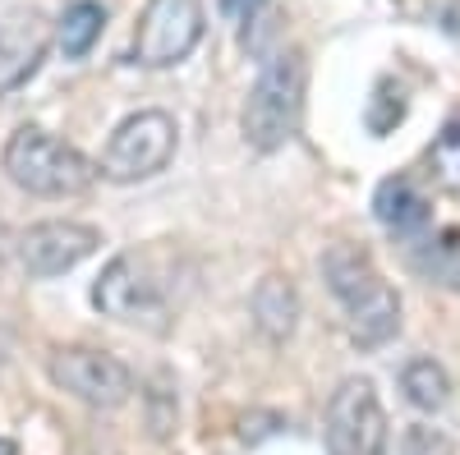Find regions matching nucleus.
<instances>
[{
	"label": "nucleus",
	"instance_id": "obj_1",
	"mask_svg": "<svg viewBox=\"0 0 460 455\" xmlns=\"http://www.w3.org/2000/svg\"><path fill=\"white\" fill-rule=\"evenodd\" d=\"M323 276L327 290L341 299V309L350 313V331L359 346H382L401 331V299L396 290L377 276L373 258L355 244H332L323 253Z\"/></svg>",
	"mask_w": 460,
	"mask_h": 455
},
{
	"label": "nucleus",
	"instance_id": "obj_2",
	"mask_svg": "<svg viewBox=\"0 0 460 455\" xmlns=\"http://www.w3.org/2000/svg\"><path fill=\"white\" fill-rule=\"evenodd\" d=\"M304 92H309V60L304 51H277L262 65L244 101V138L258 152H277L299 134Z\"/></svg>",
	"mask_w": 460,
	"mask_h": 455
},
{
	"label": "nucleus",
	"instance_id": "obj_3",
	"mask_svg": "<svg viewBox=\"0 0 460 455\" xmlns=\"http://www.w3.org/2000/svg\"><path fill=\"white\" fill-rule=\"evenodd\" d=\"M5 175L23 188V194L74 198V194H84V188H93L97 166L84 157L79 147L51 138L47 129H37V125H23L5 143Z\"/></svg>",
	"mask_w": 460,
	"mask_h": 455
},
{
	"label": "nucleus",
	"instance_id": "obj_4",
	"mask_svg": "<svg viewBox=\"0 0 460 455\" xmlns=\"http://www.w3.org/2000/svg\"><path fill=\"white\" fill-rule=\"evenodd\" d=\"M175 120L166 110H138L129 116L120 129L111 134L106 152H102V166L97 175L115 179V184H138V179H152L157 171L171 166L175 157Z\"/></svg>",
	"mask_w": 460,
	"mask_h": 455
},
{
	"label": "nucleus",
	"instance_id": "obj_5",
	"mask_svg": "<svg viewBox=\"0 0 460 455\" xmlns=\"http://www.w3.org/2000/svg\"><path fill=\"white\" fill-rule=\"evenodd\" d=\"M327 455H387V409L368 377H345L327 400Z\"/></svg>",
	"mask_w": 460,
	"mask_h": 455
},
{
	"label": "nucleus",
	"instance_id": "obj_6",
	"mask_svg": "<svg viewBox=\"0 0 460 455\" xmlns=\"http://www.w3.org/2000/svg\"><path fill=\"white\" fill-rule=\"evenodd\" d=\"M203 5L199 0H147L134 28V60L147 69L180 65L203 42Z\"/></svg>",
	"mask_w": 460,
	"mask_h": 455
},
{
	"label": "nucleus",
	"instance_id": "obj_7",
	"mask_svg": "<svg viewBox=\"0 0 460 455\" xmlns=\"http://www.w3.org/2000/svg\"><path fill=\"white\" fill-rule=\"evenodd\" d=\"M51 382L60 391H69L74 400H84L93 409H115L134 396V372L93 346H69L51 354Z\"/></svg>",
	"mask_w": 460,
	"mask_h": 455
},
{
	"label": "nucleus",
	"instance_id": "obj_8",
	"mask_svg": "<svg viewBox=\"0 0 460 455\" xmlns=\"http://www.w3.org/2000/svg\"><path fill=\"white\" fill-rule=\"evenodd\" d=\"M93 303L115 322H147L157 331L166 327V294L138 253H120L106 262V272L93 285Z\"/></svg>",
	"mask_w": 460,
	"mask_h": 455
},
{
	"label": "nucleus",
	"instance_id": "obj_9",
	"mask_svg": "<svg viewBox=\"0 0 460 455\" xmlns=\"http://www.w3.org/2000/svg\"><path fill=\"white\" fill-rule=\"evenodd\" d=\"M102 235L93 225L79 221H37L19 235V262L28 276H60L69 267H79L88 253H97Z\"/></svg>",
	"mask_w": 460,
	"mask_h": 455
},
{
	"label": "nucleus",
	"instance_id": "obj_10",
	"mask_svg": "<svg viewBox=\"0 0 460 455\" xmlns=\"http://www.w3.org/2000/svg\"><path fill=\"white\" fill-rule=\"evenodd\" d=\"M47 47H51V23L37 10L0 14V97L32 79L37 65L47 60Z\"/></svg>",
	"mask_w": 460,
	"mask_h": 455
},
{
	"label": "nucleus",
	"instance_id": "obj_11",
	"mask_svg": "<svg viewBox=\"0 0 460 455\" xmlns=\"http://www.w3.org/2000/svg\"><path fill=\"white\" fill-rule=\"evenodd\" d=\"M373 216L387 225L392 235L401 240H414V235H424L429 231V198L419 194V188L405 179V175H392V179H382L377 184V194H373Z\"/></svg>",
	"mask_w": 460,
	"mask_h": 455
},
{
	"label": "nucleus",
	"instance_id": "obj_12",
	"mask_svg": "<svg viewBox=\"0 0 460 455\" xmlns=\"http://www.w3.org/2000/svg\"><path fill=\"white\" fill-rule=\"evenodd\" d=\"M410 267L447 290H460V225H447V231L410 244Z\"/></svg>",
	"mask_w": 460,
	"mask_h": 455
},
{
	"label": "nucleus",
	"instance_id": "obj_13",
	"mask_svg": "<svg viewBox=\"0 0 460 455\" xmlns=\"http://www.w3.org/2000/svg\"><path fill=\"white\" fill-rule=\"evenodd\" d=\"M295 318H299V294L286 276H267L258 281L253 290V322L267 340H286L295 331Z\"/></svg>",
	"mask_w": 460,
	"mask_h": 455
},
{
	"label": "nucleus",
	"instance_id": "obj_14",
	"mask_svg": "<svg viewBox=\"0 0 460 455\" xmlns=\"http://www.w3.org/2000/svg\"><path fill=\"white\" fill-rule=\"evenodd\" d=\"M102 28H106V10L97 5V0H74V5L60 14V23H56V42H60V51L69 60H79V56L93 51Z\"/></svg>",
	"mask_w": 460,
	"mask_h": 455
},
{
	"label": "nucleus",
	"instance_id": "obj_15",
	"mask_svg": "<svg viewBox=\"0 0 460 455\" xmlns=\"http://www.w3.org/2000/svg\"><path fill=\"white\" fill-rule=\"evenodd\" d=\"M401 387H405L410 405H419V409H442V405L451 400V377H447V368L433 363V359H414V363H405Z\"/></svg>",
	"mask_w": 460,
	"mask_h": 455
},
{
	"label": "nucleus",
	"instance_id": "obj_16",
	"mask_svg": "<svg viewBox=\"0 0 460 455\" xmlns=\"http://www.w3.org/2000/svg\"><path fill=\"white\" fill-rule=\"evenodd\" d=\"M429 175L442 194H460V116H451L438 129V138L429 147Z\"/></svg>",
	"mask_w": 460,
	"mask_h": 455
},
{
	"label": "nucleus",
	"instance_id": "obj_17",
	"mask_svg": "<svg viewBox=\"0 0 460 455\" xmlns=\"http://www.w3.org/2000/svg\"><path fill=\"white\" fill-rule=\"evenodd\" d=\"M405 120V92L392 83V79H377V88H373V97H368V110H364V125H368V134H392L396 125Z\"/></svg>",
	"mask_w": 460,
	"mask_h": 455
},
{
	"label": "nucleus",
	"instance_id": "obj_18",
	"mask_svg": "<svg viewBox=\"0 0 460 455\" xmlns=\"http://www.w3.org/2000/svg\"><path fill=\"white\" fill-rule=\"evenodd\" d=\"M258 5H262V0H221V10H226L230 19H240V23H249V19L258 14Z\"/></svg>",
	"mask_w": 460,
	"mask_h": 455
},
{
	"label": "nucleus",
	"instance_id": "obj_19",
	"mask_svg": "<svg viewBox=\"0 0 460 455\" xmlns=\"http://www.w3.org/2000/svg\"><path fill=\"white\" fill-rule=\"evenodd\" d=\"M0 455H19V446L14 442H0Z\"/></svg>",
	"mask_w": 460,
	"mask_h": 455
},
{
	"label": "nucleus",
	"instance_id": "obj_20",
	"mask_svg": "<svg viewBox=\"0 0 460 455\" xmlns=\"http://www.w3.org/2000/svg\"><path fill=\"white\" fill-rule=\"evenodd\" d=\"M0 359H5V340H0Z\"/></svg>",
	"mask_w": 460,
	"mask_h": 455
}]
</instances>
